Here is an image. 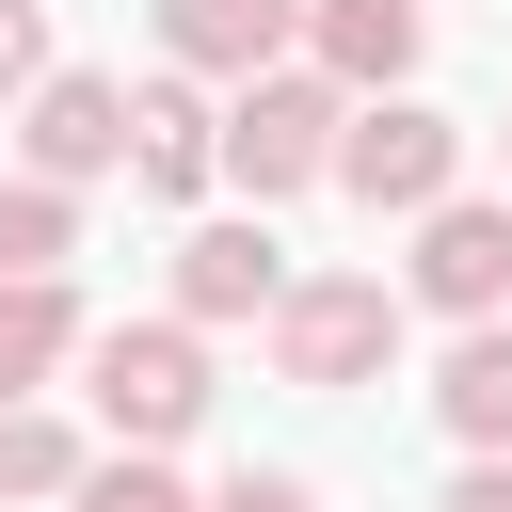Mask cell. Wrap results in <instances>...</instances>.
I'll list each match as a JSON object with an SVG mask.
<instances>
[{"mask_svg": "<svg viewBox=\"0 0 512 512\" xmlns=\"http://www.w3.org/2000/svg\"><path fill=\"white\" fill-rule=\"evenodd\" d=\"M432 416H448V448H464V464H480V448H512V320H464V336H448Z\"/></svg>", "mask_w": 512, "mask_h": 512, "instance_id": "obj_11", "label": "cell"}, {"mask_svg": "<svg viewBox=\"0 0 512 512\" xmlns=\"http://www.w3.org/2000/svg\"><path fill=\"white\" fill-rule=\"evenodd\" d=\"M16 496H80V432L32 416V400H0V512H16Z\"/></svg>", "mask_w": 512, "mask_h": 512, "instance_id": "obj_14", "label": "cell"}, {"mask_svg": "<svg viewBox=\"0 0 512 512\" xmlns=\"http://www.w3.org/2000/svg\"><path fill=\"white\" fill-rule=\"evenodd\" d=\"M320 176H336L352 208H400V224H416V208H448V192H464V128H448L432 96H352Z\"/></svg>", "mask_w": 512, "mask_h": 512, "instance_id": "obj_3", "label": "cell"}, {"mask_svg": "<svg viewBox=\"0 0 512 512\" xmlns=\"http://www.w3.org/2000/svg\"><path fill=\"white\" fill-rule=\"evenodd\" d=\"M32 80H48V16H32V0H0V96H32Z\"/></svg>", "mask_w": 512, "mask_h": 512, "instance_id": "obj_16", "label": "cell"}, {"mask_svg": "<svg viewBox=\"0 0 512 512\" xmlns=\"http://www.w3.org/2000/svg\"><path fill=\"white\" fill-rule=\"evenodd\" d=\"M208 512H320V480H288V464H240V480H224Z\"/></svg>", "mask_w": 512, "mask_h": 512, "instance_id": "obj_17", "label": "cell"}, {"mask_svg": "<svg viewBox=\"0 0 512 512\" xmlns=\"http://www.w3.org/2000/svg\"><path fill=\"white\" fill-rule=\"evenodd\" d=\"M80 400H96L112 448H176L208 416V336L192 320H96L80 336Z\"/></svg>", "mask_w": 512, "mask_h": 512, "instance_id": "obj_1", "label": "cell"}, {"mask_svg": "<svg viewBox=\"0 0 512 512\" xmlns=\"http://www.w3.org/2000/svg\"><path fill=\"white\" fill-rule=\"evenodd\" d=\"M80 512H208L160 448H128V464H80Z\"/></svg>", "mask_w": 512, "mask_h": 512, "instance_id": "obj_15", "label": "cell"}, {"mask_svg": "<svg viewBox=\"0 0 512 512\" xmlns=\"http://www.w3.org/2000/svg\"><path fill=\"white\" fill-rule=\"evenodd\" d=\"M272 368H288L304 400L384 384V368H400V288H384V272H288V304H272Z\"/></svg>", "mask_w": 512, "mask_h": 512, "instance_id": "obj_2", "label": "cell"}, {"mask_svg": "<svg viewBox=\"0 0 512 512\" xmlns=\"http://www.w3.org/2000/svg\"><path fill=\"white\" fill-rule=\"evenodd\" d=\"M432 512H512V448H480V464H464V480H448Z\"/></svg>", "mask_w": 512, "mask_h": 512, "instance_id": "obj_18", "label": "cell"}, {"mask_svg": "<svg viewBox=\"0 0 512 512\" xmlns=\"http://www.w3.org/2000/svg\"><path fill=\"white\" fill-rule=\"evenodd\" d=\"M128 160V80H96V64H48L32 96H16V176H48V192H96Z\"/></svg>", "mask_w": 512, "mask_h": 512, "instance_id": "obj_5", "label": "cell"}, {"mask_svg": "<svg viewBox=\"0 0 512 512\" xmlns=\"http://www.w3.org/2000/svg\"><path fill=\"white\" fill-rule=\"evenodd\" d=\"M80 336H96L80 288H64V272H16V288H0V400H32L48 368H80Z\"/></svg>", "mask_w": 512, "mask_h": 512, "instance_id": "obj_12", "label": "cell"}, {"mask_svg": "<svg viewBox=\"0 0 512 512\" xmlns=\"http://www.w3.org/2000/svg\"><path fill=\"white\" fill-rule=\"evenodd\" d=\"M400 304H432V320H496V304H512V208H496V192H448V208H416Z\"/></svg>", "mask_w": 512, "mask_h": 512, "instance_id": "obj_6", "label": "cell"}, {"mask_svg": "<svg viewBox=\"0 0 512 512\" xmlns=\"http://www.w3.org/2000/svg\"><path fill=\"white\" fill-rule=\"evenodd\" d=\"M288 304V240L272 224H192L176 240V320L208 336V320H272Z\"/></svg>", "mask_w": 512, "mask_h": 512, "instance_id": "obj_7", "label": "cell"}, {"mask_svg": "<svg viewBox=\"0 0 512 512\" xmlns=\"http://www.w3.org/2000/svg\"><path fill=\"white\" fill-rule=\"evenodd\" d=\"M336 112H352V96H336L320 64H272V80H240V96H224L208 160H224V176H240V192L272 208V192H304V176L336 160Z\"/></svg>", "mask_w": 512, "mask_h": 512, "instance_id": "obj_4", "label": "cell"}, {"mask_svg": "<svg viewBox=\"0 0 512 512\" xmlns=\"http://www.w3.org/2000/svg\"><path fill=\"white\" fill-rule=\"evenodd\" d=\"M160 48L176 80H272L304 48V0H160Z\"/></svg>", "mask_w": 512, "mask_h": 512, "instance_id": "obj_9", "label": "cell"}, {"mask_svg": "<svg viewBox=\"0 0 512 512\" xmlns=\"http://www.w3.org/2000/svg\"><path fill=\"white\" fill-rule=\"evenodd\" d=\"M416 48H432V16H416V0H304V64H320L336 96H400V80H416Z\"/></svg>", "mask_w": 512, "mask_h": 512, "instance_id": "obj_8", "label": "cell"}, {"mask_svg": "<svg viewBox=\"0 0 512 512\" xmlns=\"http://www.w3.org/2000/svg\"><path fill=\"white\" fill-rule=\"evenodd\" d=\"M208 128H224V112H208L192 80H144V96H128V176H144L160 208H192V192L224 176V160H208Z\"/></svg>", "mask_w": 512, "mask_h": 512, "instance_id": "obj_10", "label": "cell"}, {"mask_svg": "<svg viewBox=\"0 0 512 512\" xmlns=\"http://www.w3.org/2000/svg\"><path fill=\"white\" fill-rule=\"evenodd\" d=\"M64 256H80V192L0 176V288H16V272H64Z\"/></svg>", "mask_w": 512, "mask_h": 512, "instance_id": "obj_13", "label": "cell"}, {"mask_svg": "<svg viewBox=\"0 0 512 512\" xmlns=\"http://www.w3.org/2000/svg\"><path fill=\"white\" fill-rule=\"evenodd\" d=\"M496 144H512V128H496Z\"/></svg>", "mask_w": 512, "mask_h": 512, "instance_id": "obj_19", "label": "cell"}]
</instances>
